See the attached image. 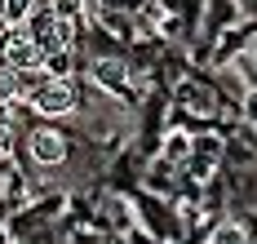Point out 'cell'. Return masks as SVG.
Returning <instances> with one entry per match:
<instances>
[{
    "label": "cell",
    "instance_id": "7",
    "mask_svg": "<svg viewBox=\"0 0 257 244\" xmlns=\"http://www.w3.org/2000/svg\"><path fill=\"white\" fill-rule=\"evenodd\" d=\"M5 102H23V98H18V71L0 62V107Z\"/></svg>",
    "mask_w": 257,
    "mask_h": 244
},
{
    "label": "cell",
    "instance_id": "12",
    "mask_svg": "<svg viewBox=\"0 0 257 244\" xmlns=\"http://www.w3.org/2000/svg\"><path fill=\"white\" fill-rule=\"evenodd\" d=\"M244 120L257 125V93H248V102H244Z\"/></svg>",
    "mask_w": 257,
    "mask_h": 244
},
{
    "label": "cell",
    "instance_id": "4",
    "mask_svg": "<svg viewBox=\"0 0 257 244\" xmlns=\"http://www.w3.org/2000/svg\"><path fill=\"white\" fill-rule=\"evenodd\" d=\"M27 151H31L36 164H62L67 160V138L58 134V129H31Z\"/></svg>",
    "mask_w": 257,
    "mask_h": 244
},
{
    "label": "cell",
    "instance_id": "6",
    "mask_svg": "<svg viewBox=\"0 0 257 244\" xmlns=\"http://www.w3.org/2000/svg\"><path fill=\"white\" fill-rule=\"evenodd\" d=\"M208 244H253V240H248V231H244L239 222H222V226L208 235Z\"/></svg>",
    "mask_w": 257,
    "mask_h": 244
},
{
    "label": "cell",
    "instance_id": "13",
    "mask_svg": "<svg viewBox=\"0 0 257 244\" xmlns=\"http://www.w3.org/2000/svg\"><path fill=\"white\" fill-rule=\"evenodd\" d=\"M5 31H9V18H5V9H0V36H5Z\"/></svg>",
    "mask_w": 257,
    "mask_h": 244
},
{
    "label": "cell",
    "instance_id": "5",
    "mask_svg": "<svg viewBox=\"0 0 257 244\" xmlns=\"http://www.w3.org/2000/svg\"><path fill=\"white\" fill-rule=\"evenodd\" d=\"M0 9H5L9 27H27V18L36 14V0H0Z\"/></svg>",
    "mask_w": 257,
    "mask_h": 244
},
{
    "label": "cell",
    "instance_id": "11",
    "mask_svg": "<svg viewBox=\"0 0 257 244\" xmlns=\"http://www.w3.org/2000/svg\"><path fill=\"white\" fill-rule=\"evenodd\" d=\"M14 151V125H0V156Z\"/></svg>",
    "mask_w": 257,
    "mask_h": 244
},
{
    "label": "cell",
    "instance_id": "1",
    "mask_svg": "<svg viewBox=\"0 0 257 244\" xmlns=\"http://www.w3.org/2000/svg\"><path fill=\"white\" fill-rule=\"evenodd\" d=\"M27 31H31V40L40 45V54H45V58L71 49V23L58 18L53 9H36V14L27 18Z\"/></svg>",
    "mask_w": 257,
    "mask_h": 244
},
{
    "label": "cell",
    "instance_id": "3",
    "mask_svg": "<svg viewBox=\"0 0 257 244\" xmlns=\"http://www.w3.org/2000/svg\"><path fill=\"white\" fill-rule=\"evenodd\" d=\"M31 107L40 111V115H49V120L71 115V111H76V84H71V76H49V80L36 89Z\"/></svg>",
    "mask_w": 257,
    "mask_h": 244
},
{
    "label": "cell",
    "instance_id": "8",
    "mask_svg": "<svg viewBox=\"0 0 257 244\" xmlns=\"http://www.w3.org/2000/svg\"><path fill=\"white\" fill-rule=\"evenodd\" d=\"M71 62H76L71 49H62V54H49V58H45V71H49V76H71Z\"/></svg>",
    "mask_w": 257,
    "mask_h": 244
},
{
    "label": "cell",
    "instance_id": "2",
    "mask_svg": "<svg viewBox=\"0 0 257 244\" xmlns=\"http://www.w3.org/2000/svg\"><path fill=\"white\" fill-rule=\"evenodd\" d=\"M0 62L14 67V71H36V67H45V54H40V45L31 40L27 27H9L0 36Z\"/></svg>",
    "mask_w": 257,
    "mask_h": 244
},
{
    "label": "cell",
    "instance_id": "9",
    "mask_svg": "<svg viewBox=\"0 0 257 244\" xmlns=\"http://www.w3.org/2000/svg\"><path fill=\"white\" fill-rule=\"evenodd\" d=\"M49 9L58 18H67V23H76L80 14H84V0H49Z\"/></svg>",
    "mask_w": 257,
    "mask_h": 244
},
{
    "label": "cell",
    "instance_id": "10",
    "mask_svg": "<svg viewBox=\"0 0 257 244\" xmlns=\"http://www.w3.org/2000/svg\"><path fill=\"white\" fill-rule=\"evenodd\" d=\"M164 151H169V160H182V156L191 151V138H186V134H169V142H164Z\"/></svg>",
    "mask_w": 257,
    "mask_h": 244
}]
</instances>
